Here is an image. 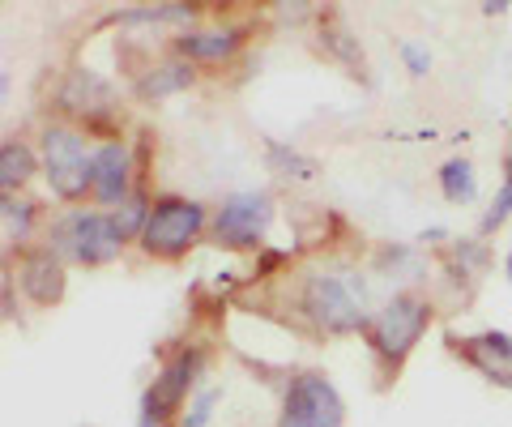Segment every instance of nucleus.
<instances>
[{"label":"nucleus","instance_id":"25","mask_svg":"<svg viewBox=\"0 0 512 427\" xmlns=\"http://www.w3.org/2000/svg\"><path fill=\"white\" fill-rule=\"evenodd\" d=\"M5 90H9V82H5V77H0V99H5Z\"/></svg>","mask_w":512,"mask_h":427},{"label":"nucleus","instance_id":"4","mask_svg":"<svg viewBox=\"0 0 512 427\" xmlns=\"http://www.w3.org/2000/svg\"><path fill=\"white\" fill-rule=\"evenodd\" d=\"M43 163H47V180H52L60 197H82L86 184H94V158H86L82 137L73 129L43 133Z\"/></svg>","mask_w":512,"mask_h":427},{"label":"nucleus","instance_id":"24","mask_svg":"<svg viewBox=\"0 0 512 427\" xmlns=\"http://www.w3.org/2000/svg\"><path fill=\"white\" fill-rule=\"evenodd\" d=\"M504 274H508V282H512V248H508V257H504Z\"/></svg>","mask_w":512,"mask_h":427},{"label":"nucleus","instance_id":"16","mask_svg":"<svg viewBox=\"0 0 512 427\" xmlns=\"http://www.w3.org/2000/svg\"><path fill=\"white\" fill-rule=\"evenodd\" d=\"M508 218H512V188L504 184V188H500V193H495V201H491V210L483 214V223H478V231H483V235H491V231H500V227L508 223Z\"/></svg>","mask_w":512,"mask_h":427},{"label":"nucleus","instance_id":"21","mask_svg":"<svg viewBox=\"0 0 512 427\" xmlns=\"http://www.w3.org/2000/svg\"><path fill=\"white\" fill-rule=\"evenodd\" d=\"M402 60H406V69L414 73V77H423L427 69H431V52L423 43H402Z\"/></svg>","mask_w":512,"mask_h":427},{"label":"nucleus","instance_id":"8","mask_svg":"<svg viewBox=\"0 0 512 427\" xmlns=\"http://www.w3.org/2000/svg\"><path fill=\"white\" fill-rule=\"evenodd\" d=\"M197 363H201L197 355H180V359H175L171 368L163 372V381H158V389H154V393H146V415H141V427H154L158 419L167 415L163 406H175V402L184 398V389L192 385V372H197Z\"/></svg>","mask_w":512,"mask_h":427},{"label":"nucleus","instance_id":"13","mask_svg":"<svg viewBox=\"0 0 512 427\" xmlns=\"http://www.w3.org/2000/svg\"><path fill=\"white\" fill-rule=\"evenodd\" d=\"M235 43H239L235 30H210V35H184L180 39L184 52L197 56V60H222V56H231Z\"/></svg>","mask_w":512,"mask_h":427},{"label":"nucleus","instance_id":"19","mask_svg":"<svg viewBox=\"0 0 512 427\" xmlns=\"http://www.w3.org/2000/svg\"><path fill=\"white\" fill-rule=\"evenodd\" d=\"M325 43H329L342 60H350V65H359V60H363V47H359L355 39H350L346 30H325Z\"/></svg>","mask_w":512,"mask_h":427},{"label":"nucleus","instance_id":"7","mask_svg":"<svg viewBox=\"0 0 512 427\" xmlns=\"http://www.w3.org/2000/svg\"><path fill=\"white\" fill-rule=\"evenodd\" d=\"M269 197L261 193H239L231 197L227 205H222V214H218V240H227V244H252L256 235H261L269 227Z\"/></svg>","mask_w":512,"mask_h":427},{"label":"nucleus","instance_id":"23","mask_svg":"<svg viewBox=\"0 0 512 427\" xmlns=\"http://www.w3.org/2000/svg\"><path fill=\"white\" fill-rule=\"evenodd\" d=\"M504 184L512 188V154H508V163H504Z\"/></svg>","mask_w":512,"mask_h":427},{"label":"nucleus","instance_id":"14","mask_svg":"<svg viewBox=\"0 0 512 427\" xmlns=\"http://www.w3.org/2000/svg\"><path fill=\"white\" fill-rule=\"evenodd\" d=\"M30 171H35V154L26 146H0V193H5V188H18Z\"/></svg>","mask_w":512,"mask_h":427},{"label":"nucleus","instance_id":"5","mask_svg":"<svg viewBox=\"0 0 512 427\" xmlns=\"http://www.w3.org/2000/svg\"><path fill=\"white\" fill-rule=\"evenodd\" d=\"M201 223H205L201 205H192V201H163L146 218V231H141V240H146V248L158 252V257H180V252L192 240H197Z\"/></svg>","mask_w":512,"mask_h":427},{"label":"nucleus","instance_id":"15","mask_svg":"<svg viewBox=\"0 0 512 427\" xmlns=\"http://www.w3.org/2000/svg\"><path fill=\"white\" fill-rule=\"evenodd\" d=\"M188 82H192V69H188V65H163L158 73H150L146 82H141V94H150V99H163V94L180 90V86H188Z\"/></svg>","mask_w":512,"mask_h":427},{"label":"nucleus","instance_id":"18","mask_svg":"<svg viewBox=\"0 0 512 427\" xmlns=\"http://www.w3.org/2000/svg\"><path fill=\"white\" fill-rule=\"evenodd\" d=\"M269 154L278 158V167H286V176H312V171H316L312 158H303V154L286 150V146H269Z\"/></svg>","mask_w":512,"mask_h":427},{"label":"nucleus","instance_id":"2","mask_svg":"<svg viewBox=\"0 0 512 427\" xmlns=\"http://www.w3.org/2000/svg\"><path fill=\"white\" fill-rule=\"evenodd\" d=\"M342 419H346V406L338 398V389L325 376L303 372L286 389V410L278 427H342Z\"/></svg>","mask_w":512,"mask_h":427},{"label":"nucleus","instance_id":"11","mask_svg":"<svg viewBox=\"0 0 512 427\" xmlns=\"http://www.w3.org/2000/svg\"><path fill=\"white\" fill-rule=\"evenodd\" d=\"M94 188L103 201H120L128 193V150L124 146H103L94 154Z\"/></svg>","mask_w":512,"mask_h":427},{"label":"nucleus","instance_id":"1","mask_svg":"<svg viewBox=\"0 0 512 427\" xmlns=\"http://www.w3.org/2000/svg\"><path fill=\"white\" fill-rule=\"evenodd\" d=\"M303 308L329 334H350L367 321V291L359 274H312L303 287Z\"/></svg>","mask_w":512,"mask_h":427},{"label":"nucleus","instance_id":"22","mask_svg":"<svg viewBox=\"0 0 512 427\" xmlns=\"http://www.w3.org/2000/svg\"><path fill=\"white\" fill-rule=\"evenodd\" d=\"M214 402H218V389H210V393H201L197 402H192V415H188V427H205V419H210V410H214Z\"/></svg>","mask_w":512,"mask_h":427},{"label":"nucleus","instance_id":"6","mask_svg":"<svg viewBox=\"0 0 512 427\" xmlns=\"http://www.w3.org/2000/svg\"><path fill=\"white\" fill-rule=\"evenodd\" d=\"M64 240H69L73 257L86 261V265H107L120 257V244L124 235L116 231V223L103 214H77L69 227H64Z\"/></svg>","mask_w":512,"mask_h":427},{"label":"nucleus","instance_id":"10","mask_svg":"<svg viewBox=\"0 0 512 427\" xmlns=\"http://www.w3.org/2000/svg\"><path fill=\"white\" fill-rule=\"evenodd\" d=\"M60 103L69 107V112H90V116H99V112H107V107H111V90H107L103 77H94L90 69H77L69 82H64Z\"/></svg>","mask_w":512,"mask_h":427},{"label":"nucleus","instance_id":"12","mask_svg":"<svg viewBox=\"0 0 512 427\" xmlns=\"http://www.w3.org/2000/svg\"><path fill=\"white\" fill-rule=\"evenodd\" d=\"M440 193L448 201H474L478 197V180H474V167L466 158H448L440 167Z\"/></svg>","mask_w":512,"mask_h":427},{"label":"nucleus","instance_id":"9","mask_svg":"<svg viewBox=\"0 0 512 427\" xmlns=\"http://www.w3.org/2000/svg\"><path fill=\"white\" fill-rule=\"evenodd\" d=\"M22 287L35 304H56V299L64 295V274H60L52 252H30V257L22 261Z\"/></svg>","mask_w":512,"mask_h":427},{"label":"nucleus","instance_id":"17","mask_svg":"<svg viewBox=\"0 0 512 427\" xmlns=\"http://www.w3.org/2000/svg\"><path fill=\"white\" fill-rule=\"evenodd\" d=\"M457 265H461V274H478L487 265V248L478 244V240H457Z\"/></svg>","mask_w":512,"mask_h":427},{"label":"nucleus","instance_id":"3","mask_svg":"<svg viewBox=\"0 0 512 427\" xmlns=\"http://www.w3.org/2000/svg\"><path fill=\"white\" fill-rule=\"evenodd\" d=\"M431 325V304L419 295H393L384 312L376 316V346L384 359H406L414 351V342L427 334Z\"/></svg>","mask_w":512,"mask_h":427},{"label":"nucleus","instance_id":"20","mask_svg":"<svg viewBox=\"0 0 512 427\" xmlns=\"http://www.w3.org/2000/svg\"><path fill=\"white\" fill-rule=\"evenodd\" d=\"M146 218H150V214H146V201H128V205H124V218H116V231L128 240V235H133L137 227L146 231Z\"/></svg>","mask_w":512,"mask_h":427}]
</instances>
